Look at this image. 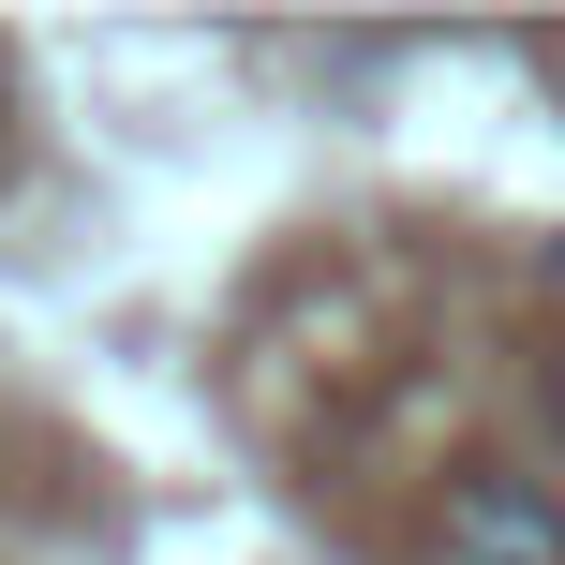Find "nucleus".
I'll return each mask as SVG.
<instances>
[{"mask_svg": "<svg viewBox=\"0 0 565 565\" xmlns=\"http://www.w3.org/2000/svg\"><path fill=\"white\" fill-rule=\"evenodd\" d=\"M461 551H491V565H565V507H536L521 477H461Z\"/></svg>", "mask_w": 565, "mask_h": 565, "instance_id": "obj_1", "label": "nucleus"}, {"mask_svg": "<svg viewBox=\"0 0 565 565\" xmlns=\"http://www.w3.org/2000/svg\"><path fill=\"white\" fill-rule=\"evenodd\" d=\"M551 431H565V358H551Z\"/></svg>", "mask_w": 565, "mask_h": 565, "instance_id": "obj_2", "label": "nucleus"}, {"mask_svg": "<svg viewBox=\"0 0 565 565\" xmlns=\"http://www.w3.org/2000/svg\"><path fill=\"white\" fill-rule=\"evenodd\" d=\"M0 105H15V89H0ZM0 149H15V119H0Z\"/></svg>", "mask_w": 565, "mask_h": 565, "instance_id": "obj_3", "label": "nucleus"}]
</instances>
